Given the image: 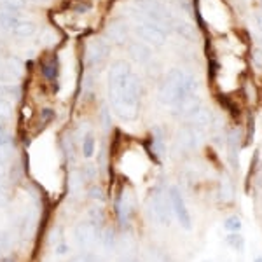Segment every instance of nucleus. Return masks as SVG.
<instances>
[{"label":"nucleus","instance_id":"nucleus-1","mask_svg":"<svg viewBox=\"0 0 262 262\" xmlns=\"http://www.w3.org/2000/svg\"><path fill=\"white\" fill-rule=\"evenodd\" d=\"M108 100L116 116L122 121H135L140 112L142 81L131 72L128 61H114L107 77Z\"/></svg>","mask_w":262,"mask_h":262},{"label":"nucleus","instance_id":"nucleus-2","mask_svg":"<svg viewBox=\"0 0 262 262\" xmlns=\"http://www.w3.org/2000/svg\"><path fill=\"white\" fill-rule=\"evenodd\" d=\"M203 142H205V131L184 122L175 133V140H173L171 147V159L187 161V159L192 158L194 152L201 149Z\"/></svg>","mask_w":262,"mask_h":262},{"label":"nucleus","instance_id":"nucleus-3","mask_svg":"<svg viewBox=\"0 0 262 262\" xmlns=\"http://www.w3.org/2000/svg\"><path fill=\"white\" fill-rule=\"evenodd\" d=\"M185 72L175 67V69H170L164 74V77L159 82L158 88V100L161 105H166V107H173L179 101L185 98L184 96V82H185Z\"/></svg>","mask_w":262,"mask_h":262},{"label":"nucleus","instance_id":"nucleus-4","mask_svg":"<svg viewBox=\"0 0 262 262\" xmlns=\"http://www.w3.org/2000/svg\"><path fill=\"white\" fill-rule=\"evenodd\" d=\"M147 212L156 224L163 227H170L173 222V210L170 196H168V187L164 185H156L147 198Z\"/></svg>","mask_w":262,"mask_h":262},{"label":"nucleus","instance_id":"nucleus-5","mask_svg":"<svg viewBox=\"0 0 262 262\" xmlns=\"http://www.w3.org/2000/svg\"><path fill=\"white\" fill-rule=\"evenodd\" d=\"M114 212H116L117 224H119L122 232H131L135 221V213H137V198L131 189L122 187L117 194L116 201H114Z\"/></svg>","mask_w":262,"mask_h":262},{"label":"nucleus","instance_id":"nucleus-6","mask_svg":"<svg viewBox=\"0 0 262 262\" xmlns=\"http://www.w3.org/2000/svg\"><path fill=\"white\" fill-rule=\"evenodd\" d=\"M168 196H170V203H171V210H173L175 221L179 222V226L185 232H191L194 229V221H192L191 212H189V206L184 198V192H182V187L179 184L168 185Z\"/></svg>","mask_w":262,"mask_h":262},{"label":"nucleus","instance_id":"nucleus-7","mask_svg":"<svg viewBox=\"0 0 262 262\" xmlns=\"http://www.w3.org/2000/svg\"><path fill=\"white\" fill-rule=\"evenodd\" d=\"M135 7L138 12L150 23H156L159 27H173L175 19H173L171 12L163 6L159 0H135Z\"/></svg>","mask_w":262,"mask_h":262},{"label":"nucleus","instance_id":"nucleus-8","mask_svg":"<svg viewBox=\"0 0 262 262\" xmlns=\"http://www.w3.org/2000/svg\"><path fill=\"white\" fill-rule=\"evenodd\" d=\"M245 147V131L242 126H231L227 128L226 135V156H227V166L232 175L239 171V154Z\"/></svg>","mask_w":262,"mask_h":262},{"label":"nucleus","instance_id":"nucleus-9","mask_svg":"<svg viewBox=\"0 0 262 262\" xmlns=\"http://www.w3.org/2000/svg\"><path fill=\"white\" fill-rule=\"evenodd\" d=\"M101 227H98L96 224H93L91 221H81L75 224L74 227V239L75 243L79 245L84 250H90V248H95L96 245L100 243L101 238Z\"/></svg>","mask_w":262,"mask_h":262},{"label":"nucleus","instance_id":"nucleus-10","mask_svg":"<svg viewBox=\"0 0 262 262\" xmlns=\"http://www.w3.org/2000/svg\"><path fill=\"white\" fill-rule=\"evenodd\" d=\"M215 200H217L219 205L226 206V208H229L236 203V180L229 170H221L217 189H215Z\"/></svg>","mask_w":262,"mask_h":262},{"label":"nucleus","instance_id":"nucleus-11","mask_svg":"<svg viewBox=\"0 0 262 262\" xmlns=\"http://www.w3.org/2000/svg\"><path fill=\"white\" fill-rule=\"evenodd\" d=\"M147 149H149L150 158L158 166H161L163 159L168 156L166 149V129L163 126H152L149 133V142H147Z\"/></svg>","mask_w":262,"mask_h":262},{"label":"nucleus","instance_id":"nucleus-12","mask_svg":"<svg viewBox=\"0 0 262 262\" xmlns=\"http://www.w3.org/2000/svg\"><path fill=\"white\" fill-rule=\"evenodd\" d=\"M135 32H137V35L140 37L147 46L159 48V46H163L164 42H166V32H164V28L156 23H150V21L138 23Z\"/></svg>","mask_w":262,"mask_h":262},{"label":"nucleus","instance_id":"nucleus-13","mask_svg":"<svg viewBox=\"0 0 262 262\" xmlns=\"http://www.w3.org/2000/svg\"><path fill=\"white\" fill-rule=\"evenodd\" d=\"M111 54V46H108L107 40L103 39H93L88 42L86 48V56H88V63L91 67H100L103 65L105 60Z\"/></svg>","mask_w":262,"mask_h":262},{"label":"nucleus","instance_id":"nucleus-14","mask_svg":"<svg viewBox=\"0 0 262 262\" xmlns=\"http://www.w3.org/2000/svg\"><path fill=\"white\" fill-rule=\"evenodd\" d=\"M200 107H203L201 98L198 95H191V96H185V98L182 101H179L177 105H173L171 114L185 122V121H189V117H191Z\"/></svg>","mask_w":262,"mask_h":262},{"label":"nucleus","instance_id":"nucleus-15","mask_svg":"<svg viewBox=\"0 0 262 262\" xmlns=\"http://www.w3.org/2000/svg\"><path fill=\"white\" fill-rule=\"evenodd\" d=\"M143 262H175L173 255L166 247L158 243H149L140 253Z\"/></svg>","mask_w":262,"mask_h":262},{"label":"nucleus","instance_id":"nucleus-16","mask_svg":"<svg viewBox=\"0 0 262 262\" xmlns=\"http://www.w3.org/2000/svg\"><path fill=\"white\" fill-rule=\"evenodd\" d=\"M185 122L194 126V128L201 129V131H206L215 124V116H213L212 108H208V107L203 105V107L198 108V111L189 117V121H185Z\"/></svg>","mask_w":262,"mask_h":262},{"label":"nucleus","instance_id":"nucleus-17","mask_svg":"<svg viewBox=\"0 0 262 262\" xmlns=\"http://www.w3.org/2000/svg\"><path fill=\"white\" fill-rule=\"evenodd\" d=\"M128 53H129L131 60L140 63V65H145L152 58L150 46H147L145 42H131L128 46Z\"/></svg>","mask_w":262,"mask_h":262},{"label":"nucleus","instance_id":"nucleus-18","mask_svg":"<svg viewBox=\"0 0 262 262\" xmlns=\"http://www.w3.org/2000/svg\"><path fill=\"white\" fill-rule=\"evenodd\" d=\"M100 245L103 247V250L107 253H114L117 250V245H119V236H117L116 229L112 226H105L101 231Z\"/></svg>","mask_w":262,"mask_h":262},{"label":"nucleus","instance_id":"nucleus-19","mask_svg":"<svg viewBox=\"0 0 262 262\" xmlns=\"http://www.w3.org/2000/svg\"><path fill=\"white\" fill-rule=\"evenodd\" d=\"M128 25L124 21H114L107 28V37L116 44H124L128 39Z\"/></svg>","mask_w":262,"mask_h":262},{"label":"nucleus","instance_id":"nucleus-20","mask_svg":"<svg viewBox=\"0 0 262 262\" xmlns=\"http://www.w3.org/2000/svg\"><path fill=\"white\" fill-rule=\"evenodd\" d=\"M224 242H226L227 247H229L231 250H234L236 253H243L245 252L247 239H245V236L242 234V232H227L226 238H224Z\"/></svg>","mask_w":262,"mask_h":262},{"label":"nucleus","instance_id":"nucleus-21","mask_svg":"<svg viewBox=\"0 0 262 262\" xmlns=\"http://www.w3.org/2000/svg\"><path fill=\"white\" fill-rule=\"evenodd\" d=\"M88 221H91L93 224H96V226L103 229V227L107 226V215H105L103 206H100L98 203H95V205L88 210Z\"/></svg>","mask_w":262,"mask_h":262},{"label":"nucleus","instance_id":"nucleus-22","mask_svg":"<svg viewBox=\"0 0 262 262\" xmlns=\"http://www.w3.org/2000/svg\"><path fill=\"white\" fill-rule=\"evenodd\" d=\"M19 18L16 12L6 11V9H0V27L6 28V30H14L16 27L19 25Z\"/></svg>","mask_w":262,"mask_h":262},{"label":"nucleus","instance_id":"nucleus-23","mask_svg":"<svg viewBox=\"0 0 262 262\" xmlns=\"http://www.w3.org/2000/svg\"><path fill=\"white\" fill-rule=\"evenodd\" d=\"M222 227H224V231H226V232H242L243 221H242V217H239V215L231 213L222 221Z\"/></svg>","mask_w":262,"mask_h":262},{"label":"nucleus","instance_id":"nucleus-24","mask_svg":"<svg viewBox=\"0 0 262 262\" xmlns=\"http://www.w3.org/2000/svg\"><path fill=\"white\" fill-rule=\"evenodd\" d=\"M42 74L48 81H54L58 75V60L54 56L48 58L44 63H42Z\"/></svg>","mask_w":262,"mask_h":262},{"label":"nucleus","instance_id":"nucleus-25","mask_svg":"<svg viewBox=\"0 0 262 262\" xmlns=\"http://www.w3.org/2000/svg\"><path fill=\"white\" fill-rule=\"evenodd\" d=\"M95 149H96V140H95V137H93V133L84 135L82 143H81V150H82L84 158L91 159L93 156H95Z\"/></svg>","mask_w":262,"mask_h":262},{"label":"nucleus","instance_id":"nucleus-26","mask_svg":"<svg viewBox=\"0 0 262 262\" xmlns=\"http://www.w3.org/2000/svg\"><path fill=\"white\" fill-rule=\"evenodd\" d=\"M35 30H37L35 23H32V21H23V19H21L18 27H16L14 30H12V33H14V35H18V37H30V35H33V33H35Z\"/></svg>","mask_w":262,"mask_h":262},{"label":"nucleus","instance_id":"nucleus-27","mask_svg":"<svg viewBox=\"0 0 262 262\" xmlns=\"http://www.w3.org/2000/svg\"><path fill=\"white\" fill-rule=\"evenodd\" d=\"M173 27H175L177 33L184 37V39H187V40H194V39H196V32H194V28H192L191 23L180 21V23H175Z\"/></svg>","mask_w":262,"mask_h":262},{"label":"nucleus","instance_id":"nucleus-28","mask_svg":"<svg viewBox=\"0 0 262 262\" xmlns=\"http://www.w3.org/2000/svg\"><path fill=\"white\" fill-rule=\"evenodd\" d=\"M67 262H105L103 257H100L98 253L93 252H81L77 255H74L72 259H69Z\"/></svg>","mask_w":262,"mask_h":262},{"label":"nucleus","instance_id":"nucleus-29","mask_svg":"<svg viewBox=\"0 0 262 262\" xmlns=\"http://www.w3.org/2000/svg\"><path fill=\"white\" fill-rule=\"evenodd\" d=\"M88 198H90L91 201H95V203H103L105 200H107L103 189H101L98 184H91L90 187H88Z\"/></svg>","mask_w":262,"mask_h":262},{"label":"nucleus","instance_id":"nucleus-30","mask_svg":"<svg viewBox=\"0 0 262 262\" xmlns=\"http://www.w3.org/2000/svg\"><path fill=\"white\" fill-rule=\"evenodd\" d=\"M81 175H82L84 182H93L96 179V175H98V168H96L95 163H86L81 168Z\"/></svg>","mask_w":262,"mask_h":262},{"label":"nucleus","instance_id":"nucleus-31","mask_svg":"<svg viewBox=\"0 0 262 262\" xmlns=\"http://www.w3.org/2000/svg\"><path fill=\"white\" fill-rule=\"evenodd\" d=\"M247 122H248V124H247V133H245V147L252 145L253 135H255V117H253L252 112L248 114V121Z\"/></svg>","mask_w":262,"mask_h":262},{"label":"nucleus","instance_id":"nucleus-32","mask_svg":"<svg viewBox=\"0 0 262 262\" xmlns=\"http://www.w3.org/2000/svg\"><path fill=\"white\" fill-rule=\"evenodd\" d=\"M25 6H27V0H4L2 2V9L16 12V14H18Z\"/></svg>","mask_w":262,"mask_h":262},{"label":"nucleus","instance_id":"nucleus-33","mask_svg":"<svg viewBox=\"0 0 262 262\" xmlns=\"http://www.w3.org/2000/svg\"><path fill=\"white\" fill-rule=\"evenodd\" d=\"M12 116V101L6 96H0V117L2 119H9Z\"/></svg>","mask_w":262,"mask_h":262},{"label":"nucleus","instance_id":"nucleus-34","mask_svg":"<svg viewBox=\"0 0 262 262\" xmlns=\"http://www.w3.org/2000/svg\"><path fill=\"white\" fill-rule=\"evenodd\" d=\"M11 245H12L11 232H0V257L6 253V250H9Z\"/></svg>","mask_w":262,"mask_h":262},{"label":"nucleus","instance_id":"nucleus-35","mask_svg":"<svg viewBox=\"0 0 262 262\" xmlns=\"http://www.w3.org/2000/svg\"><path fill=\"white\" fill-rule=\"evenodd\" d=\"M32 226H33V219L30 217V215H27V217L21 219V224H19V234L23 236H28L32 231Z\"/></svg>","mask_w":262,"mask_h":262},{"label":"nucleus","instance_id":"nucleus-36","mask_svg":"<svg viewBox=\"0 0 262 262\" xmlns=\"http://www.w3.org/2000/svg\"><path fill=\"white\" fill-rule=\"evenodd\" d=\"M101 126H103V129H105V131H107V129L112 126V121H111V111H108L107 105H105V107H101Z\"/></svg>","mask_w":262,"mask_h":262},{"label":"nucleus","instance_id":"nucleus-37","mask_svg":"<svg viewBox=\"0 0 262 262\" xmlns=\"http://www.w3.org/2000/svg\"><path fill=\"white\" fill-rule=\"evenodd\" d=\"M11 143V135L9 131H7V128L4 124H0V147H6Z\"/></svg>","mask_w":262,"mask_h":262},{"label":"nucleus","instance_id":"nucleus-38","mask_svg":"<svg viewBox=\"0 0 262 262\" xmlns=\"http://www.w3.org/2000/svg\"><path fill=\"white\" fill-rule=\"evenodd\" d=\"M252 61L257 69H262V49L257 48V49L252 51Z\"/></svg>","mask_w":262,"mask_h":262},{"label":"nucleus","instance_id":"nucleus-39","mask_svg":"<svg viewBox=\"0 0 262 262\" xmlns=\"http://www.w3.org/2000/svg\"><path fill=\"white\" fill-rule=\"evenodd\" d=\"M9 203V192H7V187L6 185H0V208L7 206Z\"/></svg>","mask_w":262,"mask_h":262},{"label":"nucleus","instance_id":"nucleus-40","mask_svg":"<svg viewBox=\"0 0 262 262\" xmlns=\"http://www.w3.org/2000/svg\"><path fill=\"white\" fill-rule=\"evenodd\" d=\"M90 4L88 2H81V4H77V6H74V11L75 12H88L90 11Z\"/></svg>","mask_w":262,"mask_h":262},{"label":"nucleus","instance_id":"nucleus-41","mask_svg":"<svg viewBox=\"0 0 262 262\" xmlns=\"http://www.w3.org/2000/svg\"><path fill=\"white\" fill-rule=\"evenodd\" d=\"M119 262H143L140 255H128V257H119Z\"/></svg>","mask_w":262,"mask_h":262},{"label":"nucleus","instance_id":"nucleus-42","mask_svg":"<svg viewBox=\"0 0 262 262\" xmlns=\"http://www.w3.org/2000/svg\"><path fill=\"white\" fill-rule=\"evenodd\" d=\"M257 182V185L259 187H262V163H260V168H259V171H257V175H255V179H253Z\"/></svg>","mask_w":262,"mask_h":262},{"label":"nucleus","instance_id":"nucleus-43","mask_svg":"<svg viewBox=\"0 0 262 262\" xmlns=\"http://www.w3.org/2000/svg\"><path fill=\"white\" fill-rule=\"evenodd\" d=\"M255 25H257V28H259L260 35H262V14H260V12H259V14H255Z\"/></svg>","mask_w":262,"mask_h":262},{"label":"nucleus","instance_id":"nucleus-44","mask_svg":"<svg viewBox=\"0 0 262 262\" xmlns=\"http://www.w3.org/2000/svg\"><path fill=\"white\" fill-rule=\"evenodd\" d=\"M67 252H69V247H67L65 243L58 245V250H56V253H60V255H61V253H67Z\"/></svg>","mask_w":262,"mask_h":262},{"label":"nucleus","instance_id":"nucleus-45","mask_svg":"<svg viewBox=\"0 0 262 262\" xmlns=\"http://www.w3.org/2000/svg\"><path fill=\"white\" fill-rule=\"evenodd\" d=\"M253 262H262V255H257L255 259H253Z\"/></svg>","mask_w":262,"mask_h":262},{"label":"nucleus","instance_id":"nucleus-46","mask_svg":"<svg viewBox=\"0 0 262 262\" xmlns=\"http://www.w3.org/2000/svg\"><path fill=\"white\" fill-rule=\"evenodd\" d=\"M259 206H260V212H262V194H260V201H259Z\"/></svg>","mask_w":262,"mask_h":262},{"label":"nucleus","instance_id":"nucleus-47","mask_svg":"<svg viewBox=\"0 0 262 262\" xmlns=\"http://www.w3.org/2000/svg\"><path fill=\"white\" fill-rule=\"evenodd\" d=\"M4 262H14V259H6V260H4Z\"/></svg>","mask_w":262,"mask_h":262},{"label":"nucleus","instance_id":"nucleus-48","mask_svg":"<svg viewBox=\"0 0 262 262\" xmlns=\"http://www.w3.org/2000/svg\"><path fill=\"white\" fill-rule=\"evenodd\" d=\"M259 4H260V14H262V0H259Z\"/></svg>","mask_w":262,"mask_h":262},{"label":"nucleus","instance_id":"nucleus-49","mask_svg":"<svg viewBox=\"0 0 262 262\" xmlns=\"http://www.w3.org/2000/svg\"><path fill=\"white\" fill-rule=\"evenodd\" d=\"M201 262H213V260H210V259H205V260H201Z\"/></svg>","mask_w":262,"mask_h":262},{"label":"nucleus","instance_id":"nucleus-50","mask_svg":"<svg viewBox=\"0 0 262 262\" xmlns=\"http://www.w3.org/2000/svg\"><path fill=\"white\" fill-rule=\"evenodd\" d=\"M0 175H2V171H0Z\"/></svg>","mask_w":262,"mask_h":262}]
</instances>
